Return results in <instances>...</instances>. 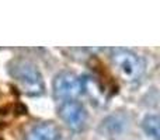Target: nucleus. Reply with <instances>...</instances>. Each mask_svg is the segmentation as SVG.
<instances>
[{"label": "nucleus", "mask_w": 160, "mask_h": 140, "mask_svg": "<svg viewBox=\"0 0 160 140\" xmlns=\"http://www.w3.org/2000/svg\"><path fill=\"white\" fill-rule=\"evenodd\" d=\"M10 74L28 95H41L44 93L45 83L42 74L32 62L25 59H17L11 62Z\"/></svg>", "instance_id": "obj_1"}, {"label": "nucleus", "mask_w": 160, "mask_h": 140, "mask_svg": "<svg viewBox=\"0 0 160 140\" xmlns=\"http://www.w3.org/2000/svg\"><path fill=\"white\" fill-rule=\"evenodd\" d=\"M110 59L114 69L125 81H136L141 79L145 71V63L142 58L129 49L124 48L111 49Z\"/></svg>", "instance_id": "obj_2"}, {"label": "nucleus", "mask_w": 160, "mask_h": 140, "mask_svg": "<svg viewBox=\"0 0 160 140\" xmlns=\"http://www.w3.org/2000/svg\"><path fill=\"white\" fill-rule=\"evenodd\" d=\"M52 90L55 98L59 101L75 99L79 94H82V77L72 71H61L53 79Z\"/></svg>", "instance_id": "obj_3"}, {"label": "nucleus", "mask_w": 160, "mask_h": 140, "mask_svg": "<svg viewBox=\"0 0 160 140\" xmlns=\"http://www.w3.org/2000/svg\"><path fill=\"white\" fill-rule=\"evenodd\" d=\"M58 113L63 123H66V126L72 130L79 132L84 129L86 122H87V111L82 102L76 99L61 101L58 107Z\"/></svg>", "instance_id": "obj_4"}, {"label": "nucleus", "mask_w": 160, "mask_h": 140, "mask_svg": "<svg viewBox=\"0 0 160 140\" xmlns=\"http://www.w3.org/2000/svg\"><path fill=\"white\" fill-rule=\"evenodd\" d=\"M59 128L52 122H42L32 126L27 132L24 140H59Z\"/></svg>", "instance_id": "obj_5"}, {"label": "nucleus", "mask_w": 160, "mask_h": 140, "mask_svg": "<svg viewBox=\"0 0 160 140\" xmlns=\"http://www.w3.org/2000/svg\"><path fill=\"white\" fill-rule=\"evenodd\" d=\"M143 129L148 136L153 140H159L160 129H159V116L158 115H148L143 119Z\"/></svg>", "instance_id": "obj_6"}, {"label": "nucleus", "mask_w": 160, "mask_h": 140, "mask_svg": "<svg viewBox=\"0 0 160 140\" xmlns=\"http://www.w3.org/2000/svg\"><path fill=\"white\" fill-rule=\"evenodd\" d=\"M104 125L111 135H115V133H121L125 128V119H122L119 115H112L104 122Z\"/></svg>", "instance_id": "obj_7"}, {"label": "nucleus", "mask_w": 160, "mask_h": 140, "mask_svg": "<svg viewBox=\"0 0 160 140\" xmlns=\"http://www.w3.org/2000/svg\"><path fill=\"white\" fill-rule=\"evenodd\" d=\"M0 140H2V139H0Z\"/></svg>", "instance_id": "obj_8"}]
</instances>
